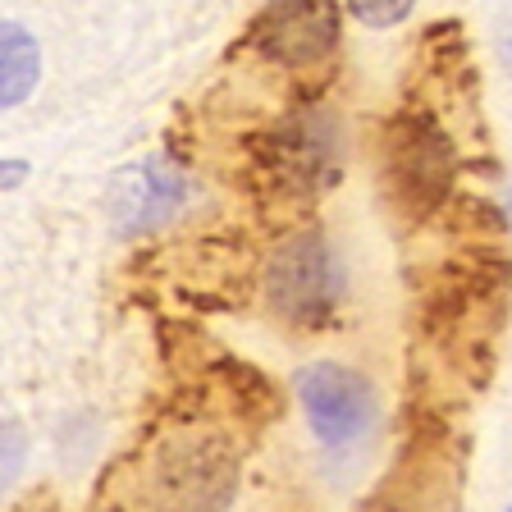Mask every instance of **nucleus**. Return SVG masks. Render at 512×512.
I'll use <instances>...</instances> for the list:
<instances>
[{"label":"nucleus","mask_w":512,"mask_h":512,"mask_svg":"<svg viewBox=\"0 0 512 512\" xmlns=\"http://www.w3.org/2000/svg\"><path fill=\"white\" fill-rule=\"evenodd\" d=\"M183 197H188L183 179L174 170H165L160 160L133 165V170H124L115 183V206L128 229H142V224H156V220H165V215H174L183 206Z\"/></svg>","instance_id":"1a4fd4ad"},{"label":"nucleus","mask_w":512,"mask_h":512,"mask_svg":"<svg viewBox=\"0 0 512 512\" xmlns=\"http://www.w3.org/2000/svg\"><path fill=\"white\" fill-rule=\"evenodd\" d=\"M499 55H503V64H508V74H512V14L503 19V28H499Z\"/></svg>","instance_id":"2eb2a0df"},{"label":"nucleus","mask_w":512,"mask_h":512,"mask_svg":"<svg viewBox=\"0 0 512 512\" xmlns=\"http://www.w3.org/2000/svg\"><path fill=\"white\" fill-rule=\"evenodd\" d=\"M339 261L325 234L298 229L266 261V307L288 330H320L339 307Z\"/></svg>","instance_id":"39448f33"},{"label":"nucleus","mask_w":512,"mask_h":512,"mask_svg":"<svg viewBox=\"0 0 512 512\" xmlns=\"http://www.w3.org/2000/svg\"><path fill=\"white\" fill-rule=\"evenodd\" d=\"M380 197L398 229H421L439 220L458 183V147L430 110H398L380 128Z\"/></svg>","instance_id":"7ed1b4c3"},{"label":"nucleus","mask_w":512,"mask_h":512,"mask_svg":"<svg viewBox=\"0 0 512 512\" xmlns=\"http://www.w3.org/2000/svg\"><path fill=\"white\" fill-rule=\"evenodd\" d=\"M19 462H23V435L10 426V421H0V485L14 480Z\"/></svg>","instance_id":"ddd939ff"},{"label":"nucleus","mask_w":512,"mask_h":512,"mask_svg":"<svg viewBox=\"0 0 512 512\" xmlns=\"http://www.w3.org/2000/svg\"><path fill=\"white\" fill-rule=\"evenodd\" d=\"M42 78V51L19 23H0V110L28 101Z\"/></svg>","instance_id":"9d476101"},{"label":"nucleus","mask_w":512,"mask_h":512,"mask_svg":"<svg viewBox=\"0 0 512 512\" xmlns=\"http://www.w3.org/2000/svg\"><path fill=\"white\" fill-rule=\"evenodd\" d=\"M416 0H348V10L366 23V28H394L412 14Z\"/></svg>","instance_id":"f8f14e48"},{"label":"nucleus","mask_w":512,"mask_h":512,"mask_svg":"<svg viewBox=\"0 0 512 512\" xmlns=\"http://www.w3.org/2000/svg\"><path fill=\"white\" fill-rule=\"evenodd\" d=\"M462 494V439L439 412L416 407L407 448L394 476L384 480V503L394 512H458Z\"/></svg>","instance_id":"423d86ee"},{"label":"nucleus","mask_w":512,"mask_h":512,"mask_svg":"<svg viewBox=\"0 0 512 512\" xmlns=\"http://www.w3.org/2000/svg\"><path fill=\"white\" fill-rule=\"evenodd\" d=\"M238 471L243 453L229 430L183 421L142 444L106 485H115L119 512H224L234 503Z\"/></svg>","instance_id":"f257e3e1"},{"label":"nucleus","mask_w":512,"mask_h":512,"mask_svg":"<svg viewBox=\"0 0 512 512\" xmlns=\"http://www.w3.org/2000/svg\"><path fill=\"white\" fill-rule=\"evenodd\" d=\"M508 512H512V508H508Z\"/></svg>","instance_id":"dca6fc26"},{"label":"nucleus","mask_w":512,"mask_h":512,"mask_svg":"<svg viewBox=\"0 0 512 512\" xmlns=\"http://www.w3.org/2000/svg\"><path fill=\"white\" fill-rule=\"evenodd\" d=\"M298 403L325 448L357 444L375 421V389L366 384V375L339 362L307 366L298 375Z\"/></svg>","instance_id":"6e6552de"},{"label":"nucleus","mask_w":512,"mask_h":512,"mask_svg":"<svg viewBox=\"0 0 512 512\" xmlns=\"http://www.w3.org/2000/svg\"><path fill=\"white\" fill-rule=\"evenodd\" d=\"M215 375H220V389H224V398H229V407H234L238 416H247V421H275L279 407H284L275 380H270L266 371H256V366L220 357Z\"/></svg>","instance_id":"9b49d317"},{"label":"nucleus","mask_w":512,"mask_h":512,"mask_svg":"<svg viewBox=\"0 0 512 512\" xmlns=\"http://www.w3.org/2000/svg\"><path fill=\"white\" fill-rule=\"evenodd\" d=\"M23 179H28V160H0V192L19 188Z\"/></svg>","instance_id":"4468645a"},{"label":"nucleus","mask_w":512,"mask_h":512,"mask_svg":"<svg viewBox=\"0 0 512 512\" xmlns=\"http://www.w3.org/2000/svg\"><path fill=\"white\" fill-rule=\"evenodd\" d=\"M512 307V261L499 247H471L435 270L421 293V330L467 380H485Z\"/></svg>","instance_id":"f03ea898"},{"label":"nucleus","mask_w":512,"mask_h":512,"mask_svg":"<svg viewBox=\"0 0 512 512\" xmlns=\"http://www.w3.org/2000/svg\"><path fill=\"white\" fill-rule=\"evenodd\" d=\"M339 0H270L252 19L247 46L288 74H316L339 51Z\"/></svg>","instance_id":"0eeeda50"},{"label":"nucleus","mask_w":512,"mask_h":512,"mask_svg":"<svg viewBox=\"0 0 512 512\" xmlns=\"http://www.w3.org/2000/svg\"><path fill=\"white\" fill-rule=\"evenodd\" d=\"M252 165L256 183L275 197H316L339 179L343 165V138L339 119L325 110H293L279 124L261 128L252 138Z\"/></svg>","instance_id":"20e7f679"}]
</instances>
